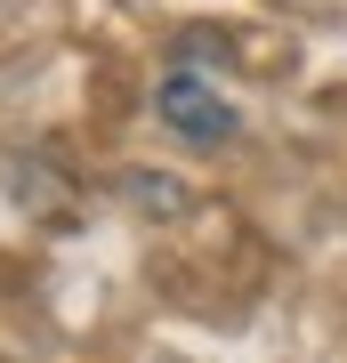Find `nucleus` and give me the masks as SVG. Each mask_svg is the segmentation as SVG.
<instances>
[{
    "label": "nucleus",
    "instance_id": "obj_1",
    "mask_svg": "<svg viewBox=\"0 0 347 363\" xmlns=\"http://www.w3.org/2000/svg\"><path fill=\"white\" fill-rule=\"evenodd\" d=\"M154 105H162V121H170L186 145H226V138H234V105H226L219 81H202V73H170Z\"/></svg>",
    "mask_w": 347,
    "mask_h": 363
}]
</instances>
